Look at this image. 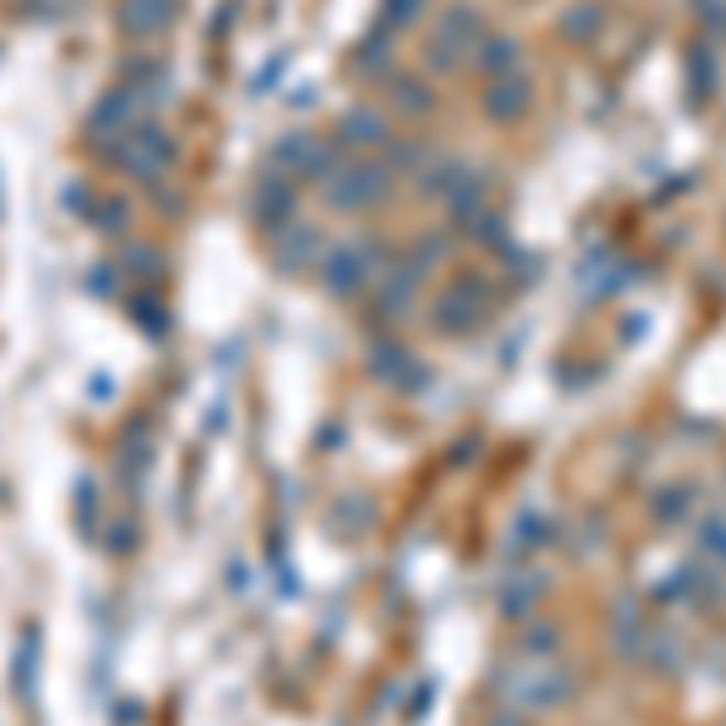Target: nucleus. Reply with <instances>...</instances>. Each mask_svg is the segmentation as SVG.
<instances>
[{
	"label": "nucleus",
	"instance_id": "1",
	"mask_svg": "<svg viewBox=\"0 0 726 726\" xmlns=\"http://www.w3.org/2000/svg\"><path fill=\"white\" fill-rule=\"evenodd\" d=\"M117 161L127 169L131 179H145V185H155V179L165 175L169 165H175V141H169V131L161 121H145V127H127L117 136Z\"/></svg>",
	"mask_w": 726,
	"mask_h": 726
},
{
	"label": "nucleus",
	"instance_id": "2",
	"mask_svg": "<svg viewBox=\"0 0 726 726\" xmlns=\"http://www.w3.org/2000/svg\"><path fill=\"white\" fill-rule=\"evenodd\" d=\"M383 189H387V175L378 165H349V169H339L330 185H324L334 209H363V204H373Z\"/></svg>",
	"mask_w": 726,
	"mask_h": 726
},
{
	"label": "nucleus",
	"instance_id": "3",
	"mask_svg": "<svg viewBox=\"0 0 726 726\" xmlns=\"http://www.w3.org/2000/svg\"><path fill=\"white\" fill-rule=\"evenodd\" d=\"M324 286L334 290V296H354V290H363V282H369V257H363V248H334L330 257H324L320 266Z\"/></svg>",
	"mask_w": 726,
	"mask_h": 726
},
{
	"label": "nucleus",
	"instance_id": "4",
	"mask_svg": "<svg viewBox=\"0 0 726 726\" xmlns=\"http://www.w3.org/2000/svg\"><path fill=\"white\" fill-rule=\"evenodd\" d=\"M169 20H175V0H121V15H117L121 34H131V40H151Z\"/></svg>",
	"mask_w": 726,
	"mask_h": 726
},
{
	"label": "nucleus",
	"instance_id": "5",
	"mask_svg": "<svg viewBox=\"0 0 726 726\" xmlns=\"http://www.w3.org/2000/svg\"><path fill=\"white\" fill-rule=\"evenodd\" d=\"M131 117H136V102H131V92L121 88V92H112V97H107V102L92 112V136H112V131L121 136V131L131 127Z\"/></svg>",
	"mask_w": 726,
	"mask_h": 726
},
{
	"label": "nucleus",
	"instance_id": "6",
	"mask_svg": "<svg viewBox=\"0 0 726 726\" xmlns=\"http://www.w3.org/2000/svg\"><path fill=\"white\" fill-rule=\"evenodd\" d=\"M339 127H344V141H359V145H373V141L383 136V121L373 117V112H349Z\"/></svg>",
	"mask_w": 726,
	"mask_h": 726
},
{
	"label": "nucleus",
	"instance_id": "7",
	"mask_svg": "<svg viewBox=\"0 0 726 726\" xmlns=\"http://www.w3.org/2000/svg\"><path fill=\"white\" fill-rule=\"evenodd\" d=\"M421 6L427 0H387V15H393V24H411L421 15Z\"/></svg>",
	"mask_w": 726,
	"mask_h": 726
}]
</instances>
